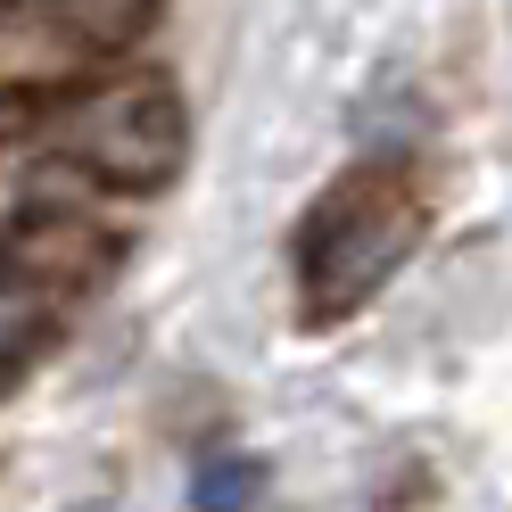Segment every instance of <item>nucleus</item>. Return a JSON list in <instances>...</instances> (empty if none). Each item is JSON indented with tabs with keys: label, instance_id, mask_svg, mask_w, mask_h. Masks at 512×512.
<instances>
[{
	"label": "nucleus",
	"instance_id": "6",
	"mask_svg": "<svg viewBox=\"0 0 512 512\" xmlns=\"http://www.w3.org/2000/svg\"><path fill=\"white\" fill-rule=\"evenodd\" d=\"M256 488H265V463L256 455H207L199 479H190V496H199V512H248Z\"/></svg>",
	"mask_w": 512,
	"mask_h": 512
},
{
	"label": "nucleus",
	"instance_id": "4",
	"mask_svg": "<svg viewBox=\"0 0 512 512\" xmlns=\"http://www.w3.org/2000/svg\"><path fill=\"white\" fill-rule=\"evenodd\" d=\"M166 0H42V25L75 50H133Z\"/></svg>",
	"mask_w": 512,
	"mask_h": 512
},
{
	"label": "nucleus",
	"instance_id": "5",
	"mask_svg": "<svg viewBox=\"0 0 512 512\" xmlns=\"http://www.w3.org/2000/svg\"><path fill=\"white\" fill-rule=\"evenodd\" d=\"M50 306H58L50 290H34V281H9V273H0V372L25 364V356L50 339Z\"/></svg>",
	"mask_w": 512,
	"mask_h": 512
},
{
	"label": "nucleus",
	"instance_id": "3",
	"mask_svg": "<svg viewBox=\"0 0 512 512\" xmlns=\"http://www.w3.org/2000/svg\"><path fill=\"white\" fill-rule=\"evenodd\" d=\"M108 265H116V240L91 215H75V207H25L9 232H0V273L34 281V290H50V298L91 290Z\"/></svg>",
	"mask_w": 512,
	"mask_h": 512
},
{
	"label": "nucleus",
	"instance_id": "1",
	"mask_svg": "<svg viewBox=\"0 0 512 512\" xmlns=\"http://www.w3.org/2000/svg\"><path fill=\"white\" fill-rule=\"evenodd\" d=\"M430 232V207L397 157L347 166L298 223V298L306 323H347L364 298H380L413 265V248Z\"/></svg>",
	"mask_w": 512,
	"mask_h": 512
},
{
	"label": "nucleus",
	"instance_id": "2",
	"mask_svg": "<svg viewBox=\"0 0 512 512\" xmlns=\"http://www.w3.org/2000/svg\"><path fill=\"white\" fill-rule=\"evenodd\" d=\"M58 149L108 190H166L190 157V116L166 75H116L58 108Z\"/></svg>",
	"mask_w": 512,
	"mask_h": 512
}]
</instances>
